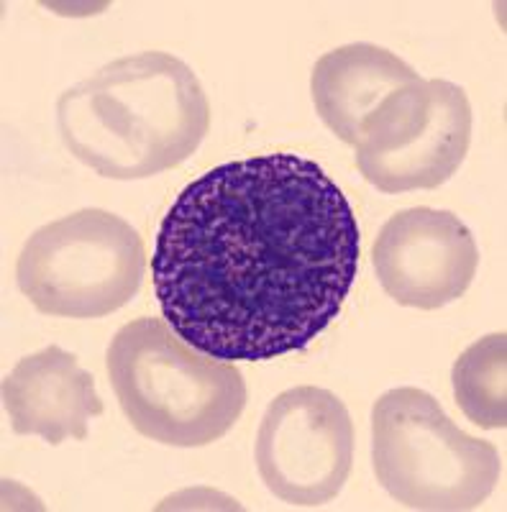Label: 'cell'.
I'll return each instance as SVG.
<instances>
[{
	"label": "cell",
	"instance_id": "10",
	"mask_svg": "<svg viewBox=\"0 0 507 512\" xmlns=\"http://www.w3.org/2000/svg\"><path fill=\"white\" fill-rule=\"evenodd\" d=\"M420 80L408 62L377 44H346L323 54L310 75L315 111L336 139L356 146L382 100Z\"/></svg>",
	"mask_w": 507,
	"mask_h": 512
},
{
	"label": "cell",
	"instance_id": "7",
	"mask_svg": "<svg viewBox=\"0 0 507 512\" xmlns=\"http://www.w3.org/2000/svg\"><path fill=\"white\" fill-rule=\"evenodd\" d=\"M354 466V423L323 387H292L269 402L257 433V469L277 500L321 507L338 497Z\"/></svg>",
	"mask_w": 507,
	"mask_h": 512
},
{
	"label": "cell",
	"instance_id": "11",
	"mask_svg": "<svg viewBox=\"0 0 507 512\" xmlns=\"http://www.w3.org/2000/svg\"><path fill=\"white\" fill-rule=\"evenodd\" d=\"M461 413L484 431L507 428V333H490L469 346L451 369Z\"/></svg>",
	"mask_w": 507,
	"mask_h": 512
},
{
	"label": "cell",
	"instance_id": "2",
	"mask_svg": "<svg viewBox=\"0 0 507 512\" xmlns=\"http://www.w3.org/2000/svg\"><path fill=\"white\" fill-rule=\"evenodd\" d=\"M59 136L108 180H146L198 152L210 103L198 75L167 52L113 59L57 100Z\"/></svg>",
	"mask_w": 507,
	"mask_h": 512
},
{
	"label": "cell",
	"instance_id": "9",
	"mask_svg": "<svg viewBox=\"0 0 507 512\" xmlns=\"http://www.w3.org/2000/svg\"><path fill=\"white\" fill-rule=\"evenodd\" d=\"M3 405L18 436H41L49 446L67 438L85 441L90 418L103 415L95 377L77 356L47 346L24 356L3 379Z\"/></svg>",
	"mask_w": 507,
	"mask_h": 512
},
{
	"label": "cell",
	"instance_id": "5",
	"mask_svg": "<svg viewBox=\"0 0 507 512\" xmlns=\"http://www.w3.org/2000/svg\"><path fill=\"white\" fill-rule=\"evenodd\" d=\"M146 272V249L129 221L82 208L41 226L18 256V290L54 318H105L129 305Z\"/></svg>",
	"mask_w": 507,
	"mask_h": 512
},
{
	"label": "cell",
	"instance_id": "3",
	"mask_svg": "<svg viewBox=\"0 0 507 512\" xmlns=\"http://www.w3.org/2000/svg\"><path fill=\"white\" fill-rule=\"evenodd\" d=\"M123 415L162 446L221 441L246 408L244 374L182 341L167 320L136 318L113 336L105 356Z\"/></svg>",
	"mask_w": 507,
	"mask_h": 512
},
{
	"label": "cell",
	"instance_id": "4",
	"mask_svg": "<svg viewBox=\"0 0 507 512\" xmlns=\"http://www.w3.org/2000/svg\"><path fill=\"white\" fill-rule=\"evenodd\" d=\"M372 466L392 500L428 512L477 510L502 472L497 448L461 431L418 387H397L374 402Z\"/></svg>",
	"mask_w": 507,
	"mask_h": 512
},
{
	"label": "cell",
	"instance_id": "8",
	"mask_svg": "<svg viewBox=\"0 0 507 512\" xmlns=\"http://www.w3.org/2000/svg\"><path fill=\"white\" fill-rule=\"evenodd\" d=\"M372 264L382 290L397 305L438 310L469 290L479 251L467 223L451 210L408 208L382 226Z\"/></svg>",
	"mask_w": 507,
	"mask_h": 512
},
{
	"label": "cell",
	"instance_id": "1",
	"mask_svg": "<svg viewBox=\"0 0 507 512\" xmlns=\"http://www.w3.org/2000/svg\"><path fill=\"white\" fill-rule=\"evenodd\" d=\"M359 269V223L321 164L262 154L213 167L169 205L152 256L172 331L223 361L300 351L333 323Z\"/></svg>",
	"mask_w": 507,
	"mask_h": 512
},
{
	"label": "cell",
	"instance_id": "6",
	"mask_svg": "<svg viewBox=\"0 0 507 512\" xmlns=\"http://www.w3.org/2000/svg\"><path fill=\"white\" fill-rule=\"evenodd\" d=\"M472 144V105L449 80H415L382 100L356 141L369 185L395 195L436 190L456 175Z\"/></svg>",
	"mask_w": 507,
	"mask_h": 512
}]
</instances>
